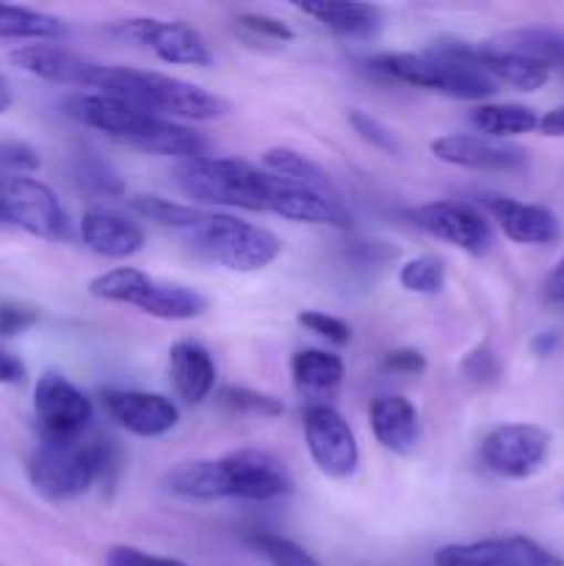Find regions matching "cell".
<instances>
[{
  "mask_svg": "<svg viewBox=\"0 0 564 566\" xmlns=\"http://www.w3.org/2000/svg\"><path fill=\"white\" fill-rule=\"evenodd\" d=\"M545 298L547 302H564V258L553 265V271L545 280Z\"/></svg>",
  "mask_w": 564,
  "mask_h": 566,
  "instance_id": "obj_45",
  "label": "cell"
},
{
  "mask_svg": "<svg viewBox=\"0 0 564 566\" xmlns=\"http://www.w3.org/2000/svg\"><path fill=\"white\" fill-rule=\"evenodd\" d=\"M39 321V310L22 302H0V337H14L31 329Z\"/></svg>",
  "mask_w": 564,
  "mask_h": 566,
  "instance_id": "obj_38",
  "label": "cell"
},
{
  "mask_svg": "<svg viewBox=\"0 0 564 566\" xmlns=\"http://www.w3.org/2000/svg\"><path fill=\"white\" fill-rule=\"evenodd\" d=\"M263 169L269 175L280 177V180L293 182V186L310 188V191H318L324 197L341 199L335 182H332L330 171L321 169L313 158H307L304 153L293 147H269L263 153Z\"/></svg>",
  "mask_w": 564,
  "mask_h": 566,
  "instance_id": "obj_26",
  "label": "cell"
},
{
  "mask_svg": "<svg viewBox=\"0 0 564 566\" xmlns=\"http://www.w3.org/2000/svg\"><path fill=\"white\" fill-rule=\"evenodd\" d=\"M169 381L182 403H202L216 387L213 354L199 340H177L169 348Z\"/></svg>",
  "mask_w": 564,
  "mask_h": 566,
  "instance_id": "obj_22",
  "label": "cell"
},
{
  "mask_svg": "<svg viewBox=\"0 0 564 566\" xmlns=\"http://www.w3.org/2000/svg\"><path fill=\"white\" fill-rule=\"evenodd\" d=\"M291 379L299 396L310 403H330L341 392L346 365L337 354L324 348H299L291 357Z\"/></svg>",
  "mask_w": 564,
  "mask_h": 566,
  "instance_id": "obj_23",
  "label": "cell"
},
{
  "mask_svg": "<svg viewBox=\"0 0 564 566\" xmlns=\"http://www.w3.org/2000/svg\"><path fill=\"white\" fill-rule=\"evenodd\" d=\"M81 238L94 254L108 260H127L147 243V232L130 216L111 208H92L81 219Z\"/></svg>",
  "mask_w": 564,
  "mask_h": 566,
  "instance_id": "obj_19",
  "label": "cell"
},
{
  "mask_svg": "<svg viewBox=\"0 0 564 566\" xmlns=\"http://www.w3.org/2000/svg\"><path fill=\"white\" fill-rule=\"evenodd\" d=\"M370 431L385 451L409 457L420 442V415L404 396H379L368 407Z\"/></svg>",
  "mask_w": 564,
  "mask_h": 566,
  "instance_id": "obj_21",
  "label": "cell"
},
{
  "mask_svg": "<svg viewBox=\"0 0 564 566\" xmlns=\"http://www.w3.org/2000/svg\"><path fill=\"white\" fill-rule=\"evenodd\" d=\"M111 464L108 446L103 440L39 442L28 457L25 473L39 497L50 503H70L86 495Z\"/></svg>",
  "mask_w": 564,
  "mask_h": 566,
  "instance_id": "obj_6",
  "label": "cell"
},
{
  "mask_svg": "<svg viewBox=\"0 0 564 566\" xmlns=\"http://www.w3.org/2000/svg\"><path fill=\"white\" fill-rule=\"evenodd\" d=\"M370 64L398 83L468 103H479L498 92V83L470 59L464 42H440L424 53H382Z\"/></svg>",
  "mask_w": 564,
  "mask_h": 566,
  "instance_id": "obj_4",
  "label": "cell"
},
{
  "mask_svg": "<svg viewBox=\"0 0 564 566\" xmlns=\"http://www.w3.org/2000/svg\"><path fill=\"white\" fill-rule=\"evenodd\" d=\"M462 374L464 379L476 381V385L481 387L495 385V381L501 379V363H498L495 352H492L490 346H479L464 357Z\"/></svg>",
  "mask_w": 564,
  "mask_h": 566,
  "instance_id": "obj_36",
  "label": "cell"
},
{
  "mask_svg": "<svg viewBox=\"0 0 564 566\" xmlns=\"http://www.w3.org/2000/svg\"><path fill=\"white\" fill-rule=\"evenodd\" d=\"M105 566H188L180 558L169 556H155V553L142 551L133 545H114L105 553Z\"/></svg>",
  "mask_w": 564,
  "mask_h": 566,
  "instance_id": "obj_37",
  "label": "cell"
},
{
  "mask_svg": "<svg viewBox=\"0 0 564 566\" xmlns=\"http://www.w3.org/2000/svg\"><path fill=\"white\" fill-rule=\"evenodd\" d=\"M130 208L136 210L142 219L155 221L160 227H169V230L188 232L205 219V210L208 208H197V205H186V202H175V199H164V197H153V193H144V197H133Z\"/></svg>",
  "mask_w": 564,
  "mask_h": 566,
  "instance_id": "obj_30",
  "label": "cell"
},
{
  "mask_svg": "<svg viewBox=\"0 0 564 566\" xmlns=\"http://www.w3.org/2000/svg\"><path fill=\"white\" fill-rule=\"evenodd\" d=\"M164 486L186 501H276L293 492V475L280 457L260 448H241L221 459L182 462L164 475Z\"/></svg>",
  "mask_w": 564,
  "mask_h": 566,
  "instance_id": "obj_1",
  "label": "cell"
},
{
  "mask_svg": "<svg viewBox=\"0 0 564 566\" xmlns=\"http://www.w3.org/2000/svg\"><path fill=\"white\" fill-rule=\"evenodd\" d=\"M9 59L17 70L39 77V81L77 88H94L97 72L100 66H103L100 61L86 59V55L81 53H72V50L53 42L22 44V48H17Z\"/></svg>",
  "mask_w": 564,
  "mask_h": 566,
  "instance_id": "obj_18",
  "label": "cell"
},
{
  "mask_svg": "<svg viewBox=\"0 0 564 566\" xmlns=\"http://www.w3.org/2000/svg\"><path fill=\"white\" fill-rule=\"evenodd\" d=\"M274 175L241 158H202L180 160L175 166V182L194 205H216V208L263 210L269 213Z\"/></svg>",
  "mask_w": 564,
  "mask_h": 566,
  "instance_id": "obj_5",
  "label": "cell"
},
{
  "mask_svg": "<svg viewBox=\"0 0 564 566\" xmlns=\"http://www.w3.org/2000/svg\"><path fill=\"white\" fill-rule=\"evenodd\" d=\"M103 407L116 426L130 434L155 440L180 423V409L171 398L147 390H103Z\"/></svg>",
  "mask_w": 564,
  "mask_h": 566,
  "instance_id": "obj_17",
  "label": "cell"
},
{
  "mask_svg": "<svg viewBox=\"0 0 564 566\" xmlns=\"http://www.w3.org/2000/svg\"><path fill=\"white\" fill-rule=\"evenodd\" d=\"M409 219L415 227L429 232L431 238L468 254H487L492 247V238H495L487 216L468 202L437 199V202H426L409 210Z\"/></svg>",
  "mask_w": 564,
  "mask_h": 566,
  "instance_id": "obj_14",
  "label": "cell"
},
{
  "mask_svg": "<svg viewBox=\"0 0 564 566\" xmlns=\"http://www.w3.org/2000/svg\"><path fill=\"white\" fill-rule=\"evenodd\" d=\"M385 368L401 376H418L426 370V357L415 348H396L385 357Z\"/></svg>",
  "mask_w": 564,
  "mask_h": 566,
  "instance_id": "obj_42",
  "label": "cell"
},
{
  "mask_svg": "<svg viewBox=\"0 0 564 566\" xmlns=\"http://www.w3.org/2000/svg\"><path fill=\"white\" fill-rule=\"evenodd\" d=\"M296 321L307 332L335 343V346H346V343L352 340V326H348L343 318H337V315L321 313V310H304V313L296 315Z\"/></svg>",
  "mask_w": 564,
  "mask_h": 566,
  "instance_id": "obj_35",
  "label": "cell"
},
{
  "mask_svg": "<svg viewBox=\"0 0 564 566\" xmlns=\"http://www.w3.org/2000/svg\"><path fill=\"white\" fill-rule=\"evenodd\" d=\"M348 125L354 127V133H357L365 144H370V147L379 149V153L404 155L401 138L396 136V130H393V127H387L385 122L376 119V116L365 114V111H359V108H352L348 111Z\"/></svg>",
  "mask_w": 564,
  "mask_h": 566,
  "instance_id": "obj_33",
  "label": "cell"
},
{
  "mask_svg": "<svg viewBox=\"0 0 564 566\" xmlns=\"http://www.w3.org/2000/svg\"><path fill=\"white\" fill-rule=\"evenodd\" d=\"M536 130L547 138H564V105H558V108L540 116V127H536Z\"/></svg>",
  "mask_w": 564,
  "mask_h": 566,
  "instance_id": "obj_44",
  "label": "cell"
},
{
  "mask_svg": "<svg viewBox=\"0 0 564 566\" xmlns=\"http://www.w3.org/2000/svg\"><path fill=\"white\" fill-rule=\"evenodd\" d=\"M435 566H564V562L529 536H490L440 547Z\"/></svg>",
  "mask_w": 564,
  "mask_h": 566,
  "instance_id": "obj_15",
  "label": "cell"
},
{
  "mask_svg": "<svg viewBox=\"0 0 564 566\" xmlns=\"http://www.w3.org/2000/svg\"><path fill=\"white\" fill-rule=\"evenodd\" d=\"M88 293L100 302L130 304L138 313L160 321H194L208 310V298L180 282H164L147 271L119 265L88 282Z\"/></svg>",
  "mask_w": 564,
  "mask_h": 566,
  "instance_id": "obj_8",
  "label": "cell"
},
{
  "mask_svg": "<svg viewBox=\"0 0 564 566\" xmlns=\"http://www.w3.org/2000/svg\"><path fill=\"white\" fill-rule=\"evenodd\" d=\"M64 111L83 127L105 133L116 142L142 149V153L166 155V158L177 160L210 155V142L194 127L160 119V116L147 114V111L122 103V99L105 97V94H75V97L66 99Z\"/></svg>",
  "mask_w": 564,
  "mask_h": 566,
  "instance_id": "obj_2",
  "label": "cell"
},
{
  "mask_svg": "<svg viewBox=\"0 0 564 566\" xmlns=\"http://www.w3.org/2000/svg\"><path fill=\"white\" fill-rule=\"evenodd\" d=\"M492 48L509 50V53L525 55L536 64L556 70L564 66V33L551 31V28H520V31H506L501 36L490 39Z\"/></svg>",
  "mask_w": 564,
  "mask_h": 566,
  "instance_id": "obj_28",
  "label": "cell"
},
{
  "mask_svg": "<svg viewBox=\"0 0 564 566\" xmlns=\"http://www.w3.org/2000/svg\"><path fill=\"white\" fill-rule=\"evenodd\" d=\"M64 33V22L48 11L28 9V6L0 3V39L17 42H53Z\"/></svg>",
  "mask_w": 564,
  "mask_h": 566,
  "instance_id": "obj_29",
  "label": "cell"
},
{
  "mask_svg": "<svg viewBox=\"0 0 564 566\" xmlns=\"http://www.w3.org/2000/svg\"><path fill=\"white\" fill-rule=\"evenodd\" d=\"M186 238L205 260L238 274L269 269L282 254L280 235L219 210H205V219Z\"/></svg>",
  "mask_w": 564,
  "mask_h": 566,
  "instance_id": "obj_7",
  "label": "cell"
},
{
  "mask_svg": "<svg viewBox=\"0 0 564 566\" xmlns=\"http://www.w3.org/2000/svg\"><path fill=\"white\" fill-rule=\"evenodd\" d=\"M304 442L315 468L332 481H346L359 468V446L348 420L332 403L304 409Z\"/></svg>",
  "mask_w": 564,
  "mask_h": 566,
  "instance_id": "obj_12",
  "label": "cell"
},
{
  "mask_svg": "<svg viewBox=\"0 0 564 566\" xmlns=\"http://www.w3.org/2000/svg\"><path fill=\"white\" fill-rule=\"evenodd\" d=\"M252 545L269 566H321L318 558L310 556L302 545H296L288 536L271 534V531H258L252 536Z\"/></svg>",
  "mask_w": 564,
  "mask_h": 566,
  "instance_id": "obj_32",
  "label": "cell"
},
{
  "mask_svg": "<svg viewBox=\"0 0 564 566\" xmlns=\"http://www.w3.org/2000/svg\"><path fill=\"white\" fill-rule=\"evenodd\" d=\"M39 155L36 149L28 147L22 142H3L0 144V169H6V175H22V171L39 169Z\"/></svg>",
  "mask_w": 564,
  "mask_h": 566,
  "instance_id": "obj_39",
  "label": "cell"
},
{
  "mask_svg": "<svg viewBox=\"0 0 564 566\" xmlns=\"http://www.w3.org/2000/svg\"><path fill=\"white\" fill-rule=\"evenodd\" d=\"M81 180L86 182V186H92L97 193H105V197H119L122 193V180L108 169V166L100 164V160H94V169L86 166V169L81 171Z\"/></svg>",
  "mask_w": 564,
  "mask_h": 566,
  "instance_id": "obj_41",
  "label": "cell"
},
{
  "mask_svg": "<svg viewBox=\"0 0 564 566\" xmlns=\"http://www.w3.org/2000/svg\"><path fill=\"white\" fill-rule=\"evenodd\" d=\"M33 418L42 442L83 440L94 418V407L64 374L48 370L33 387Z\"/></svg>",
  "mask_w": 564,
  "mask_h": 566,
  "instance_id": "obj_11",
  "label": "cell"
},
{
  "mask_svg": "<svg viewBox=\"0 0 564 566\" xmlns=\"http://www.w3.org/2000/svg\"><path fill=\"white\" fill-rule=\"evenodd\" d=\"M431 155L442 164L473 171H518L529 164V153L512 142L479 136V133H448L429 144Z\"/></svg>",
  "mask_w": 564,
  "mask_h": 566,
  "instance_id": "obj_16",
  "label": "cell"
},
{
  "mask_svg": "<svg viewBox=\"0 0 564 566\" xmlns=\"http://www.w3.org/2000/svg\"><path fill=\"white\" fill-rule=\"evenodd\" d=\"M481 464L506 481H525L545 468L551 434L534 423H501L481 437Z\"/></svg>",
  "mask_w": 564,
  "mask_h": 566,
  "instance_id": "obj_10",
  "label": "cell"
},
{
  "mask_svg": "<svg viewBox=\"0 0 564 566\" xmlns=\"http://www.w3.org/2000/svg\"><path fill=\"white\" fill-rule=\"evenodd\" d=\"M116 31L130 42L160 59L164 64L177 66H210L213 50L205 42L202 33L180 20H155V17H136L116 25Z\"/></svg>",
  "mask_w": 564,
  "mask_h": 566,
  "instance_id": "obj_13",
  "label": "cell"
},
{
  "mask_svg": "<svg viewBox=\"0 0 564 566\" xmlns=\"http://www.w3.org/2000/svg\"><path fill=\"white\" fill-rule=\"evenodd\" d=\"M97 94L122 99L171 122H216L232 111L230 99L182 77L136 66L103 64L94 81Z\"/></svg>",
  "mask_w": 564,
  "mask_h": 566,
  "instance_id": "obj_3",
  "label": "cell"
},
{
  "mask_svg": "<svg viewBox=\"0 0 564 566\" xmlns=\"http://www.w3.org/2000/svg\"><path fill=\"white\" fill-rule=\"evenodd\" d=\"M0 221L44 241H61L66 235V213L55 191L28 175L0 171Z\"/></svg>",
  "mask_w": 564,
  "mask_h": 566,
  "instance_id": "obj_9",
  "label": "cell"
},
{
  "mask_svg": "<svg viewBox=\"0 0 564 566\" xmlns=\"http://www.w3.org/2000/svg\"><path fill=\"white\" fill-rule=\"evenodd\" d=\"M556 346H558L556 332H540V335L534 337V343H531L534 354H540V357H547V354H553V352H556Z\"/></svg>",
  "mask_w": 564,
  "mask_h": 566,
  "instance_id": "obj_46",
  "label": "cell"
},
{
  "mask_svg": "<svg viewBox=\"0 0 564 566\" xmlns=\"http://www.w3.org/2000/svg\"><path fill=\"white\" fill-rule=\"evenodd\" d=\"M470 59L487 72L495 83H506V86L520 88V92H536L551 81V70L536 61L525 59V55L509 53V50L492 48L490 42L481 44H464Z\"/></svg>",
  "mask_w": 564,
  "mask_h": 566,
  "instance_id": "obj_24",
  "label": "cell"
},
{
  "mask_svg": "<svg viewBox=\"0 0 564 566\" xmlns=\"http://www.w3.org/2000/svg\"><path fill=\"white\" fill-rule=\"evenodd\" d=\"M22 379H25V365L9 348L0 346V385H17Z\"/></svg>",
  "mask_w": 564,
  "mask_h": 566,
  "instance_id": "obj_43",
  "label": "cell"
},
{
  "mask_svg": "<svg viewBox=\"0 0 564 566\" xmlns=\"http://www.w3.org/2000/svg\"><path fill=\"white\" fill-rule=\"evenodd\" d=\"M14 105V92H11V83L6 81V75L0 72V116Z\"/></svg>",
  "mask_w": 564,
  "mask_h": 566,
  "instance_id": "obj_47",
  "label": "cell"
},
{
  "mask_svg": "<svg viewBox=\"0 0 564 566\" xmlns=\"http://www.w3.org/2000/svg\"><path fill=\"white\" fill-rule=\"evenodd\" d=\"M299 11L313 17L318 25L337 36L348 39H368L379 31L382 11L370 3H352V0H315V3H302Z\"/></svg>",
  "mask_w": 564,
  "mask_h": 566,
  "instance_id": "obj_25",
  "label": "cell"
},
{
  "mask_svg": "<svg viewBox=\"0 0 564 566\" xmlns=\"http://www.w3.org/2000/svg\"><path fill=\"white\" fill-rule=\"evenodd\" d=\"M470 122L479 136L506 142L523 133H534L540 127V114L520 103H481L470 114Z\"/></svg>",
  "mask_w": 564,
  "mask_h": 566,
  "instance_id": "obj_27",
  "label": "cell"
},
{
  "mask_svg": "<svg viewBox=\"0 0 564 566\" xmlns=\"http://www.w3.org/2000/svg\"><path fill=\"white\" fill-rule=\"evenodd\" d=\"M398 285L407 293L418 296H435L446 285V263L435 254H420V258L407 260L398 271Z\"/></svg>",
  "mask_w": 564,
  "mask_h": 566,
  "instance_id": "obj_31",
  "label": "cell"
},
{
  "mask_svg": "<svg viewBox=\"0 0 564 566\" xmlns=\"http://www.w3.org/2000/svg\"><path fill=\"white\" fill-rule=\"evenodd\" d=\"M221 401L238 415H258V418H280L285 412L280 398L265 396V392L249 390V387H224Z\"/></svg>",
  "mask_w": 564,
  "mask_h": 566,
  "instance_id": "obj_34",
  "label": "cell"
},
{
  "mask_svg": "<svg viewBox=\"0 0 564 566\" xmlns=\"http://www.w3.org/2000/svg\"><path fill=\"white\" fill-rule=\"evenodd\" d=\"M238 25L247 28L252 36L271 39V42H291L293 31L288 28V22L276 20L271 14H241L238 17Z\"/></svg>",
  "mask_w": 564,
  "mask_h": 566,
  "instance_id": "obj_40",
  "label": "cell"
},
{
  "mask_svg": "<svg viewBox=\"0 0 564 566\" xmlns=\"http://www.w3.org/2000/svg\"><path fill=\"white\" fill-rule=\"evenodd\" d=\"M0 224H3V221H0Z\"/></svg>",
  "mask_w": 564,
  "mask_h": 566,
  "instance_id": "obj_48",
  "label": "cell"
},
{
  "mask_svg": "<svg viewBox=\"0 0 564 566\" xmlns=\"http://www.w3.org/2000/svg\"><path fill=\"white\" fill-rule=\"evenodd\" d=\"M487 210L492 219L498 221L503 235L523 247H542V243H553L562 232L558 216L553 210L542 208V205L520 202L512 197H487Z\"/></svg>",
  "mask_w": 564,
  "mask_h": 566,
  "instance_id": "obj_20",
  "label": "cell"
}]
</instances>
